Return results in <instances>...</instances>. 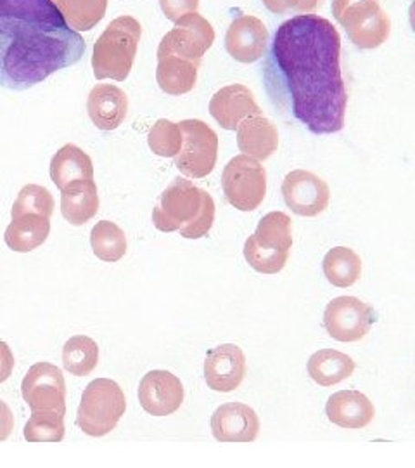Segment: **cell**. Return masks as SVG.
<instances>
[{
  "label": "cell",
  "instance_id": "obj_25",
  "mask_svg": "<svg viewBox=\"0 0 415 468\" xmlns=\"http://www.w3.org/2000/svg\"><path fill=\"white\" fill-rule=\"evenodd\" d=\"M308 375L316 384L332 387L349 378L355 371V361L345 352L320 349L308 359Z\"/></svg>",
  "mask_w": 415,
  "mask_h": 468
},
{
  "label": "cell",
  "instance_id": "obj_12",
  "mask_svg": "<svg viewBox=\"0 0 415 468\" xmlns=\"http://www.w3.org/2000/svg\"><path fill=\"white\" fill-rule=\"evenodd\" d=\"M215 42V30L208 19L189 13L175 21L173 30H170L160 42V50L173 52L191 61H201Z\"/></svg>",
  "mask_w": 415,
  "mask_h": 468
},
{
  "label": "cell",
  "instance_id": "obj_6",
  "mask_svg": "<svg viewBox=\"0 0 415 468\" xmlns=\"http://www.w3.org/2000/svg\"><path fill=\"white\" fill-rule=\"evenodd\" d=\"M127 399L123 388L109 380L98 378L83 390L82 402L77 413V425L83 434L102 437L117 429L118 421L125 415Z\"/></svg>",
  "mask_w": 415,
  "mask_h": 468
},
{
  "label": "cell",
  "instance_id": "obj_31",
  "mask_svg": "<svg viewBox=\"0 0 415 468\" xmlns=\"http://www.w3.org/2000/svg\"><path fill=\"white\" fill-rule=\"evenodd\" d=\"M65 432V415L56 411H32L23 434L28 442H61Z\"/></svg>",
  "mask_w": 415,
  "mask_h": 468
},
{
  "label": "cell",
  "instance_id": "obj_26",
  "mask_svg": "<svg viewBox=\"0 0 415 468\" xmlns=\"http://www.w3.org/2000/svg\"><path fill=\"white\" fill-rule=\"evenodd\" d=\"M249 239L260 249L272 251H291L293 226L291 218L284 212H270L258 222V228Z\"/></svg>",
  "mask_w": 415,
  "mask_h": 468
},
{
  "label": "cell",
  "instance_id": "obj_19",
  "mask_svg": "<svg viewBox=\"0 0 415 468\" xmlns=\"http://www.w3.org/2000/svg\"><path fill=\"white\" fill-rule=\"evenodd\" d=\"M326 415L334 425L357 431L367 427L374 420L376 411L366 394L358 390H339L327 399Z\"/></svg>",
  "mask_w": 415,
  "mask_h": 468
},
{
  "label": "cell",
  "instance_id": "obj_27",
  "mask_svg": "<svg viewBox=\"0 0 415 468\" xmlns=\"http://www.w3.org/2000/svg\"><path fill=\"white\" fill-rule=\"evenodd\" d=\"M322 269L329 283L337 288H348L360 280L362 261L358 253L348 247H334L326 253Z\"/></svg>",
  "mask_w": 415,
  "mask_h": 468
},
{
  "label": "cell",
  "instance_id": "obj_36",
  "mask_svg": "<svg viewBox=\"0 0 415 468\" xmlns=\"http://www.w3.org/2000/svg\"><path fill=\"white\" fill-rule=\"evenodd\" d=\"M160 5L166 19L175 23L179 17L185 16L189 13H198L200 0H160Z\"/></svg>",
  "mask_w": 415,
  "mask_h": 468
},
{
  "label": "cell",
  "instance_id": "obj_23",
  "mask_svg": "<svg viewBox=\"0 0 415 468\" xmlns=\"http://www.w3.org/2000/svg\"><path fill=\"white\" fill-rule=\"evenodd\" d=\"M61 214L71 226H83L99 212V193L94 181H82L61 191Z\"/></svg>",
  "mask_w": 415,
  "mask_h": 468
},
{
  "label": "cell",
  "instance_id": "obj_3",
  "mask_svg": "<svg viewBox=\"0 0 415 468\" xmlns=\"http://www.w3.org/2000/svg\"><path fill=\"white\" fill-rule=\"evenodd\" d=\"M215 222V201L192 181L177 177L166 187L152 210V224L163 233L179 231L187 239H200Z\"/></svg>",
  "mask_w": 415,
  "mask_h": 468
},
{
  "label": "cell",
  "instance_id": "obj_17",
  "mask_svg": "<svg viewBox=\"0 0 415 468\" xmlns=\"http://www.w3.org/2000/svg\"><path fill=\"white\" fill-rule=\"evenodd\" d=\"M210 113L225 131H235L249 117L262 115V110L246 85L233 84L220 89L210 101Z\"/></svg>",
  "mask_w": 415,
  "mask_h": 468
},
{
  "label": "cell",
  "instance_id": "obj_1",
  "mask_svg": "<svg viewBox=\"0 0 415 468\" xmlns=\"http://www.w3.org/2000/svg\"><path fill=\"white\" fill-rule=\"evenodd\" d=\"M272 102L314 134L343 131L348 92L341 37L329 19L298 15L277 28L264 65Z\"/></svg>",
  "mask_w": 415,
  "mask_h": 468
},
{
  "label": "cell",
  "instance_id": "obj_9",
  "mask_svg": "<svg viewBox=\"0 0 415 468\" xmlns=\"http://www.w3.org/2000/svg\"><path fill=\"white\" fill-rule=\"evenodd\" d=\"M21 396L32 411L67 415V384L63 371L50 363H36L21 384Z\"/></svg>",
  "mask_w": 415,
  "mask_h": 468
},
{
  "label": "cell",
  "instance_id": "obj_29",
  "mask_svg": "<svg viewBox=\"0 0 415 468\" xmlns=\"http://www.w3.org/2000/svg\"><path fill=\"white\" fill-rule=\"evenodd\" d=\"M90 245L98 259L113 264L127 253V236L117 222L100 220L92 228Z\"/></svg>",
  "mask_w": 415,
  "mask_h": 468
},
{
  "label": "cell",
  "instance_id": "obj_24",
  "mask_svg": "<svg viewBox=\"0 0 415 468\" xmlns=\"http://www.w3.org/2000/svg\"><path fill=\"white\" fill-rule=\"evenodd\" d=\"M50 234V220L44 216L26 214L13 218L5 229L4 239L11 250L26 253L46 243Z\"/></svg>",
  "mask_w": 415,
  "mask_h": 468
},
{
  "label": "cell",
  "instance_id": "obj_32",
  "mask_svg": "<svg viewBox=\"0 0 415 468\" xmlns=\"http://www.w3.org/2000/svg\"><path fill=\"white\" fill-rule=\"evenodd\" d=\"M26 214L44 216L47 218L54 214V198L47 187L26 185L19 191L16 201L13 205L11 216L15 218L19 216H26Z\"/></svg>",
  "mask_w": 415,
  "mask_h": 468
},
{
  "label": "cell",
  "instance_id": "obj_35",
  "mask_svg": "<svg viewBox=\"0 0 415 468\" xmlns=\"http://www.w3.org/2000/svg\"><path fill=\"white\" fill-rule=\"evenodd\" d=\"M326 0H264L266 9L274 15H285L295 11L299 15H314Z\"/></svg>",
  "mask_w": 415,
  "mask_h": 468
},
{
  "label": "cell",
  "instance_id": "obj_21",
  "mask_svg": "<svg viewBox=\"0 0 415 468\" xmlns=\"http://www.w3.org/2000/svg\"><path fill=\"white\" fill-rule=\"evenodd\" d=\"M237 146L258 162L268 160L279 148L277 127L264 115L246 118L237 125Z\"/></svg>",
  "mask_w": 415,
  "mask_h": 468
},
{
  "label": "cell",
  "instance_id": "obj_28",
  "mask_svg": "<svg viewBox=\"0 0 415 468\" xmlns=\"http://www.w3.org/2000/svg\"><path fill=\"white\" fill-rule=\"evenodd\" d=\"M67 25L77 32H90L106 16L108 0H52Z\"/></svg>",
  "mask_w": 415,
  "mask_h": 468
},
{
  "label": "cell",
  "instance_id": "obj_33",
  "mask_svg": "<svg viewBox=\"0 0 415 468\" xmlns=\"http://www.w3.org/2000/svg\"><path fill=\"white\" fill-rule=\"evenodd\" d=\"M150 151L161 158H175L182 148V131L179 123L170 120H158L148 135Z\"/></svg>",
  "mask_w": 415,
  "mask_h": 468
},
{
  "label": "cell",
  "instance_id": "obj_15",
  "mask_svg": "<svg viewBox=\"0 0 415 468\" xmlns=\"http://www.w3.org/2000/svg\"><path fill=\"white\" fill-rule=\"evenodd\" d=\"M268 46V30L262 19L243 15L235 17L227 35H225V49L229 56L239 63H254L265 56Z\"/></svg>",
  "mask_w": 415,
  "mask_h": 468
},
{
  "label": "cell",
  "instance_id": "obj_2",
  "mask_svg": "<svg viewBox=\"0 0 415 468\" xmlns=\"http://www.w3.org/2000/svg\"><path fill=\"white\" fill-rule=\"evenodd\" d=\"M85 49L52 0H0V87L32 89L77 65Z\"/></svg>",
  "mask_w": 415,
  "mask_h": 468
},
{
  "label": "cell",
  "instance_id": "obj_20",
  "mask_svg": "<svg viewBox=\"0 0 415 468\" xmlns=\"http://www.w3.org/2000/svg\"><path fill=\"white\" fill-rule=\"evenodd\" d=\"M200 67L201 61H191L173 52L158 49L156 82L168 96H182L196 87Z\"/></svg>",
  "mask_w": 415,
  "mask_h": 468
},
{
  "label": "cell",
  "instance_id": "obj_16",
  "mask_svg": "<svg viewBox=\"0 0 415 468\" xmlns=\"http://www.w3.org/2000/svg\"><path fill=\"white\" fill-rule=\"evenodd\" d=\"M212 432L220 442H253L260 432V419L248 404L227 402L213 413Z\"/></svg>",
  "mask_w": 415,
  "mask_h": 468
},
{
  "label": "cell",
  "instance_id": "obj_37",
  "mask_svg": "<svg viewBox=\"0 0 415 468\" xmlns=\"http://www.w3.org/2000/svg\"><path fill=\"white\" fill-rule=\"evenodd\" d=\"M15 354L11 351V347L0 340V384L5 382L15 369Z\"/></svg>",
  "mask_w": 415,
  "mask_h": 468
},
{
  "label": "cell",
  "instance_id": "obj_4",
  "mask_svg": "<svg viewBox=\"0 0 415 468\" xmlns=\"http://www.w3.org/2000/svg\"><path fill=\"white\" fill-rule=\"evenodd\" d=\"M142 37V27L133 16L113 19L94 44L92 69L98 80L123 82L132 71Z\"/></svg>",
  "mask_w": 415,
  "mask_h": 468
},
{
  "label": "cell",
  "instance_id": "obj_34",
  "mask_svg": "<svg viewBox=\"0 0 415 468\" xmlns=\"http://www.w3.org/2000/svg\"><path fill=\"white\" fill-rule=\"evenodd\" d=\"M244 259L256 272L277 274L285 268L289 251L265 250V249H260L258 245H254L248 238L244 243Z\"/></svg>",
  "mask_w": 415,
  "mask_h": 468
},
{
  "label": "cell",
  "instance_id": "obj_10",
  "mask_svg": "<svg viewBox=\"0 0 415 468\" xmlns=\"http://www.w3.org/2000/svg\"><path fill=\"white\" fill-rule=\"evenodd\" d=\"M376 323V313L357 297L332 299L324 311V326L337 342H358Z\"/></svg>",
  "mask_w": 415,
  "mask_h": 468
},
{
  "label": "cell",
  "instance_id": "obj_7",
  "mask_svg": "<svg viewBox=\"0 0 415 468\" xmlns=\"http://www.w3.org/2000/svg\"><path fill=\"white\" fill-rule=\"evenodd\" d=\"M223 195L241 212L256 210L266 197V170L248 154L233 158L222 174Z\"/></svg>",
  "mask_w": 415,
  "mask_h": 468
},
{
  "label": "cell",
  "instance_id": "obj_11",
  "mask_svg": "<svg viewBox=\"0 0 415 468\" xmlns=\"http://www.w3.org/2000/svg\"><path fill=\"white\" fill-rule=\"evenodd\" d=\"M285 205L301 218L320 216L331 201L329 185L310 170H293L283 181Z\"/></svg>",
  "mask_w": 415,
  "mask_h": 468
},
{
  "label": "cell",
  "instance_id": "obj_14",
  "mask_svg": "<svg viewBox=\"0 0 415 468\" xmlns=\"http://www.w3.org/2000/svg\"><path fill=\"white\" fill-rule=\"evenodd\" d=\"M246 356L233 344L216 346L206 354L204 380L215 392H233L246 377Z\"/></svg>",
  "mask_w": 415,
  "mask_h": 468
},
{
  "label": "cell",
  "instance_id": "obj_38",
  "mask_svg": "<svg viewBox=\"0 0 415 468\" xmlns=\"http://www.w3.org/2000/svg\"><path fill=\"white\" fill-rule=\"evenodd\" d=\"M13 431H15V415L5 402L0 401V442L9 439Z\"/></svg>",
  "mask_w": 415,
  "mask_h": 468
},
{
  "label": "cell",
  "instance_id": "obj_5",
  "mask_svg": "<svg viewBox=\"0 0 415 468\" xmlns=\"http://www.w3.org/2000/svg\"><path fill=\"white\" fill-rule=\"evenodd\" d=\"M332 15L360 49H378L391 34V21L379 0H332Z\"/></svg>",
  "mask_w": 415,
  "mask_h": 468
},
{
  "label": "cell",
  "instance_id": "obj_18",
  "mask_svg": "<svg viewBox=\"0 0 415 468\" xmlns=\"http://www.w3.org/2000/svg\"><path fill=\"white\" fill-rule=\"evenodd\" d=\"M87 113L100 131H115L129 115V98L117 85H96L87 100Z\"/></svg>",
  "mask_w": 415,
  "mask_h": 468
},
{
  "label": "cell",
  "instance_id": "obj_30",
  "mask_svg": "<svg viewBox=\"0 0 415 468\" xmlns=\"http://www.w3.org/2000/svg\"><path fill=\"white\" fill-rule=\"evenodd\" d=\"M99 363V347L87 335H75L63 347V367L75 377L90 375Z\"/></svg>",
  "mask_w": 415,
  "mask_h": 468
},
{
  "label": "cell",
  "instance_id": "obj_22",
  "mask_svg": "<svg viewBox=\"0 0 415 468\" xmlns=\"http://www.w3.org/2000/svg\"><path fill=\"white\" fill-rule=\"evenodd\" d=\"M50 179L59 191L82 181H94V164L78 146L67 144L50 160Z\"/></svg>",
  "mask_w": 415,
  "mask_h": 468
},
{
  "label": "cell",
  "instance_id": "obj_13",
  "mask_svg": "<svg viewBox=\"0 0 415 468\" xmlns=\"http://www.w3.org/2000/svg\"><path fill=\"white\" fill-rule=\"evenodd\" d=\"M139 402L152 417H168L175 413L183 402L181 378L166 369H152L139 384Z\"/></svg>",
  "mask_w": 415,
  "mask_h": 468
},
{
  "label": "cell",
  "instance_id": "obj_8",
  "mask_svg": "<svg viewBox=\"0 0 415 468\" xmlns=\"http://www.w3.org/2000/svg\"><path fill=\"white\" fill-rule=\"evenodd\" d=\"M182 131V148L175 156V167L183 176L202 179L213 172L218 156V135L202 120H182L179 123Z\"/></svg>",
  "mask_w": 415,
  "mask_h": 468
}]
</instances>
